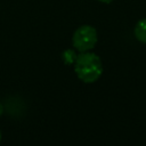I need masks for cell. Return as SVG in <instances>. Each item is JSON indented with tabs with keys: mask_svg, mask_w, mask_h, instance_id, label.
<instances>
[{
	"mask_svg": "<svg viewBox=\"0 0 146 146\" xmlns=\"http://www.w3.org/2000/svg\"><path fill=\"white\" fill-rule=\"evenodd\" d=\"M103 63L98 55L91 51L80 52L74 60V72L84 83L96 82L103 74Z\"/></svg>",
	"mask_w": 146,
	"mask_h": 146,
	"instance_id": "obj_1",
	"label": "cell"
},
{
	"mask_svg": "<svg viewBox=\"0 0 146 146\" xmlns=\"http://www.w3.org/2000/svg\"><path fill=\"white\" fill-rule=\"evenodd\" d=\"M97 41H98V34L96 29L88 24L79 26L74 31L72 36L73 47L80 52L90 51L96 46Z\"/></svg>",
	"mask_w": 146,
	"mask_h": 146,
	"instance_id": "obj_2",
	"label": "cell"
},
{
	"mask_svg": "<svg viewBox=\"0 0 146 146\" xmlns=\"http://www.w3.org/2000/svg\"><path fill=\"white\" fill-rule=\"evenodd\" d=\"M133 34L139 42L146 43V18H141L137 22L133 29Z\"/></svg>",
	"mask_w": 146,
	"mask_h": 146,
	"instance_id": "obj_3",
	"label": "cell"
},
{
	"mask_svg": "<svg viewBox=\"0 0 146 146\" xmlns=\"http://www.w3.org/2000/svg\"><path fill=\"white\" fill-rule=\"evenodd\" d=\"M76 56L78 55H75V52L73 50H66V51L63 52V58L67 64H72V63L74 64V60H75Z\"/></svg>",
	"mask_w": 146,
	"mask_h": 146,
	"instance_id": "obj_4",
	"label": "cell"
},
{
	"mask_svg": "<svg viewBox=\"0 0 146 146\" xmlns=\"http://www.w3.org/2000/svg\"><path fill=\"white\" fill-rule=\"evenodd\" d=\"M99 2H103V3H111V2H113L114 0H98Z\"/></svg>",
	"mask_w": 146,
	"mask_h": 146,
	"instance_id": "obj_5",
	"label": "cell"
},
{
	"mask_svg": "<svg viewBox=\"0 0 146 146\" xmlns=\"http://www.w3.org/2000/svg\"><path fill=\"white\" fill-rule=\"evenodd\" d=\"M2 113H3V106H2V104L0 103V116L2 115Z\"/></svg>",
	"mask_w": 146,
	"mask_h": 146,
	"instance_id": "obj_6",
	"label": "cell"
},
{
	"mask_svg": "<svg viewBox=\"0 0 146 146\" xmlns=\"http://www.w3.org/2000/svg\"><path fill=\"white\" fill-rule=\"evenodd\" d=\"M1 138H2V133H1V130H0V141H1Z\"/></svg>",
	"mask_w": 146,
	"mask_h": 146,
	"instance_id": "obj_7",
	"label": "cell"
}]
</instances>
